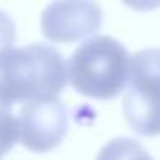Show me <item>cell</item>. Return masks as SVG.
Returning <instances> with one entry per match:
<instances>
[{
    "instance_id": "obj_1",
    "label": "cell",
    "mask_w": 160,
    "mask_h": 160,
    "mask_svg": "<svg viewBox=\"0 0 160 160\" xmlns=\"http://www.w3.org/2000/svg\"><path fill=\"white\" fill-rule=\"evenodd\" d=\"M67 79V64L52 45L33 43L0 53V102L9 107L59 97Z\"/></svg>"
},
{
    "instance_id": "obj_2",
    "label": "cell",
    "mask_w": 160,
    "mask_h": 160,
    "mask_svg": "<svg viewBox=\"0 0 160 160\" xmlns=\"http://www.w3.org/2000/svg\"><path fill=\"white\" fill-rule=\"evenodd\" d=\"M69 83L76 91L97 100L117 97L129 83L131 57L119 40L93 36L83 42L67 60Z\"/></svg>"
},
{
    "instance_id": "obj_3",
    "label": "cell",
    "mask_w": 160,
    "mask_h": 160,
    "mask_svg": "<svg viewBox=\"0 0 160 160\" xmlns=\"http://www.w3.org/2000/svg\"><path fill=\"white\" fill-rule=\"evenodd\" d=\"M122 107L132 131L145 136L160 132V48H145L131 57Z\"/></svg>"
},
{
    "instance_id": "obj_4",
    "label": "cell",
    "mask_w": 160,
    "mask_h": 160,
    "mask_svg": "<svg viewBox=\"0 0 160 160\" xmlns=\"http://www.w3.org/2000/svg\"><path fill=\"white\" fill-rule=\"evenodd\" d=\"M19 141L31 152H48L55 148L69 128L67 108L59 97L40 98L21 107L18 115Z\"/></svg>"
},
{
    "instance_id": "obj_5",
    "label": "cell",
    "mask_w": 160,
    "mask_h": 160,
    "mask_svg": "<svg viewBox=\"0 0 160 160\" xmlns=\"http://www.w3.org/2000/svg\"><path fill=\"white\" fill-rule=\"evenodd\" d=\"M103 14L95 2H52L42 14V31L50 42L71 43L100 29Z\"/></svg>"
},
{
    "instance_id": "obj_6",
    "label": "cell",
    "mask_w": 160,
    "mask_h": 160,
    "mask_svg": "<svg viewBox=\"0 0 160 160\" xmlns=\"http://www.w3.org/2000/svg\"><path fill=\"white\" fill-rule=\"evenodd\" d=\"M97 160H153L150 153L132 138L110 139L98 152Z\"/></svg>"
},
{
    "instance_id": "obj_7",
    "label": "cell",
    "mask_w": 160,
    "mask_h": 160,
    "mask_svg": "<svg viewBox=\"0 0 160 160\" xmlns=\"http://www.w3.org/2000/svg\"><path fill=\"white\" fill-rule=\"evenodd\" d=\"M16 141H19L18 119L14 117L9 105L0 102V157L11 152Z\"/></svg>"
},
{
    "instance_id": "obj_8",
    "label": "cell",
    "mask_w": 160,
    "mask_h": 160,
    "mask_svg": "<svg viewBox=\"0 0 160 160\" xmlns=\"http://www.w3.org/2000/svg\"><path fill=\"white\" fill-rule=\"evenodd\" d=\"M16 42V24L5 11L0 9V53L12 48Z\"/></svg>"
}]
</instances>
